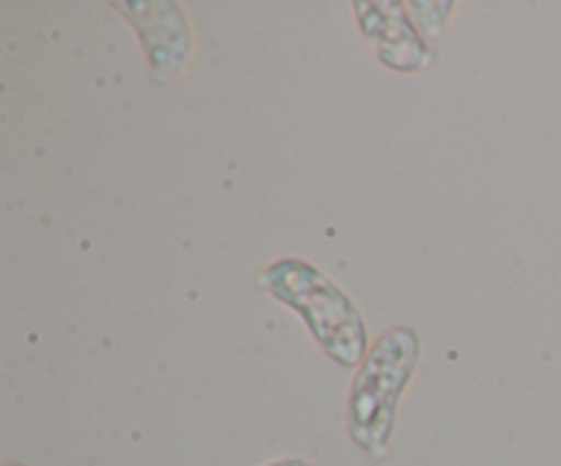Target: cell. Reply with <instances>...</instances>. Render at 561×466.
Segmentation results:
<instances>
[{"label": "cell", "mask_w": 561, "mask_h": 466, "mask_svg": "<svg viewBox=\"0 0 561 466\" xmlns=\"http://www.w3.org/2000/svg\"><path fill=\"white\" fill-rule=\"evenodd\" d=\"M113 9L131 25L146 49L151 77L162 86L179 82L192 60V27L175 0H115Z\"/></svg>", "instance_id": "cell-3"}, {"label": "cell", "mask_w": 561, "mask_h": 466, "mask_svg": "<svg viewBox=\"0 0 561 466\" xmlns=\"http://www.w3.org/2000/svg\"><path fill=\"white\" fill-rule=\"evenodd\" d=\"M405 9H409L405 3H365V0L354 3L356 22L367 42L376 44L378 60L400 75H414L431 69L436 55L431 53Z\"/></svg>", "instance_id": "cell-4"}, {"label": "cell", "mask_w": 561, "mask_h": 466, "mask_svg": "<svg viewBox=\"0 0 561 466\" xmlns=\"http://www.w3.org/2000/svg\"><path fill=\"white\" fill-rule=\"evenodd\" d=\"M263 466H312L310 461H305V458H274V461H268V464H263Z\"/></svg>", "instance_id": "cell-5"}, {"label": "cell", "mask_w": 561, "mask_h": 466, "mask_svg": "<svg viewBox=\"0 0 561 466\" xmlns=\"http://www.w3.org/2000/svg\"><path fill=\"white\" fill-rule=\"evenodd\" d=\"M422 360V338L414 327H389L376 338L356 367L345 398V433L367 458L392 455L398 409Z\"/></svg>", "instance_id": "cell-1"}, {"label": "cell", "mask_w": 561, "mask_h": 466, "mask_svg": "<svg viewBox=\"0 0 561 466\" xmlns=\"http://www.w3.org/2000/svg\"><path fill=\"white\" fill-rule=\"evenodd\" d=\"M3 466H27V464H20V461H5Z\"/></svg>", "instance_id": "cell-6"}, {"label": "cell", "mask_w": 561, "mask_h": 466, "mask_svg": "<svg viewBox=\"0 0 561 466\" xmlns=\"http://www.w3.org/2000/svg\"><path fill=\"white\" fill-rule=\"evenodd\" d=\"M257 285L279 305L299 312L318 349L340 367H359L370 351V332L356 302L310 261L285 255L268 263Z\"/></svg>", "instance_id": "cell-2"}]
</instances>
